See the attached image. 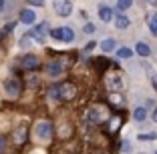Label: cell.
Instances as JSON below:
<instances>
[{"mask_svg":"<svg viewBox=\"0 0 157 154\" xmlns=\"http://www.w3.org/2000/svg\"><path fill=\"white\" fill-rule=\"evenodd\" d=\"M111 118V112H109V106L107 104H93L87 112V120L93 124H101V122H107Z\"/></svg>","mask_w":157,"mask_h":154,"instance_id":"obj_1","label":"cell"},{"mask_svg":"<svg viewBox=\"0 0 157 154\" xmlns=\"http://www.w3.org/2000/svg\"><path fill=\"white\" fill-rule=\"evenodd\" d=\"M77 92H78L77 84L71 82V80H67V82H63V84L59 86V100H63V102H71V100L77 98Z\"/></svg>","mask_w":157,"mask_h":154,"instance_id":"obj_2","label":"cell"},{"mask_svg":"<svg viewBox=\"0 0 157 154\" xmlns=\"http://www.w3.org/2000/svg\"><path fill=\"white\" fill-rule=\"evenodd\" d=\"M51 36L56 38V40H63V42H71L75 38V34L69 26H63V28H56V30H51Z\"/></svg>","mask_w":157,"mask_h":154,"instance_id":"obj_3","label":"cell"},{"mask_svg":"<svg viewBox=\"0 0 157 154\" xmlns=\"http://www.w3.org/2000/svg\"><path fill=\"white\" fill-rule=\"evenodd\" d=\"M20 92H22V82H20L18 78H10V80L6 82V94H8L10 98H16V96H20Z\"/></svg>","mask_w":157,"mask_h":154,"instance_id":"obj_4","label":"cell"},{"mask_svg":"<svg viewBox=\"0 0 157 154\" xmlns=\"http://www.w3.org/2000/svg\"><path fill=\"white\" fill-rule=\"evenodd\" d=\"M12 140H14V144H16V146H22L24 142L28 140V128H26V126H18V128H14Z\"/></svg>","mask_w":157,"mask_h":154,"instance_id":"obj_5","label":"cell"},{"mask_svg":"<svg viewBox=\"0 0 157 154\" xmlns=\"http://www.w3.org/2000/svg\"><path fill=\"white\" fill-rule=\"evenodd\" d=\"M46 34H48V24H46V22L38 24V26L34 28L33 32H30V36H33L36 42H44V40H46Z\"/></svg>","mask_w":157,"mask_h":154,"instance_id":"obj_6","label":"cell"},{"mask_svg":"<svg viewBox=\"0 0 157 154\" xmlns=\"http://www.w3.org/2000/svg\"><path fill=\"white\" fill-rule=\"evenodd\" d=\"M36 136L38 138H48L52 136V124L48 120H42V122L36 124Z\"/></svg>","mask_w":157,"mask_h":154,"instance_id":"obj_7","label":"cell"},{"mask_svg":"<svg viewBox=\"0 0 157 154\" xmlns=\"http://www.w3.org/2000/svg\"><path fill=\"white\" fill-rule=\"evenodd\" d=\"M20 66L24 70H34L38 66V58L34 54H24V56H20Z\"/></svg>","mask_w":157,"mask_h":154,"instance_id":"obj_8","label":"cell"},{"mask_svg":"<svg viewBox=\"0 0 157 154\" xmlns=\"http://www.w3.org/2000/svg\"><path fill=\"white\" fill-rule=\"evenodd\" d=\"M123 118H125V114H123V112H119L117 116L109 118V126H107L109 134H117V130H119V128H121V124H123Z\"/></svg>","mask_w":157,"mask_h":154,"instance_id":"obj_9","label":"cell"},{"mask_svg":"<svg viewBox=\"0 0 157 154\" xmlns=\"http://www.w3.org/2000/svg\"><path fill=\"white\" fill-rule=\"evenodd\" d=\"M56 14L59 16H69L73 12V4H71L69 0H56Z\"/></svg>","mask_w":157,"mask_h":154,"instance_id":"obj_10","label":"cell"},{"mask_svg":"<svg viewBox=\"0 0 157 154\" xmlns=\"http://www.w3.org/2000/svg\"><path fill=\"white\" fill-rule=\"evenodd\" d=\"M44 70H46L48 76H59V74L65 70V66H63V62H48Z\"/></svg>","mask_w":157,"mask_h":154,"instance_id":"obj_11","label":"cell"},{"mask_svg":"<svg viewBox=\"0 0 157 154\" xmlns=\"http://www.w3.org/2000/svg\"><path fill=\"white\" fill-rule=\"evenodd\" d=\"M99 18L105 20V22H111V20L115 18V12H113V8H109V6L101 4V6H99Z\"/></svg>","mask_w":157,"mask_h":154,"instance_id":"obj_12","label":"cell"},{"mask_svg":"<svg viewBox=\"0 0 157 154\" xmlns=\"http://www.w3.org/2000/svg\"><path fill=\"white\" fill-rule=\"evenodd\" d=\"M34 18H36V16H34V10H30V8H26V10L20 12V22L22 24H33Z\"/></svg>","mask_w":157,"mask_h":154,"instance_id":"obj_13","label":"cell"},{"mask_svg":"<svg viewBox=\"0 0 157 154\" xmlns=\"http://www.w3.org/2000/svg\"><path fill=\"white\" fill-rule=\"evenodd\" d=\"M135 50H137V54H139V56H149V54H151V48H149L147 44H143V42H139Z\"/></svg>","mask_w":157,"mask_h":154,"instance_id":"obj_14","label":"cell"},{"mask_svg":"<svg viewBox=\"0 0 157 154\" xmlns=\"http://www.w3.org/2000/svg\"><path fill=\"white\" fill-rule=\"evenodd\" d=\"M109 102H111L113 106H117V108H121L125 100H123V96H121V94H111V96H109Z\"/></svg>","mask_w":157,"mask_h":154,"instance_id":"obj_15","label":"cell"},{"mask_svg":"<svg viewBox=\"0 0 157 154\" xmlns=\"http://www.w3.org/2000/svg\"><path fill=\"white\" fill-rule=\"evenodd\" d=\"M107 86L111 88V90H119L121 88V80L117 76H113V78H107Z\"/></svg>","mask_w":157,"mask_h":154,"instance_id":"obj_16","label":"cell"},{"mask_svg":"<svg viewBox=\"0 0 157 154\" xmlns=\"http://www.w3.org/2000/svg\"><path fill=\"white\" fill-rule=\"evenodd\" d=\"M145 116H147V110H145V108H137V110L133 112V118L137 120V122H143Z\"/></svg>","mask_w":157,"mask_h":154,"instance_id":"obj_17","label":"cell"},{"mask_svg":"<svg viewBox=\"0 0 157 154\" xmlns=\"http://www.w3.org/2000/svg\"><path fill=\"white\" fill-rule=\"evenodd\" d=\"M129 18H125V16H117V18H115V26L117 28H127V26H129Z\"/></svg>","mask_w":157,"mask_h":154,"instance_id":"obj_18","label":"cell"},{"mask_svg":"<svg viewBox=\"0 0 157 154\" xmlns=\"http://www.w3.org/2000/svg\"><path fill=\"white\" fill-rule=\"evenodd\" d=\"M101 48L105 50V52H111V50L115 48V40H113V38H107V40H103Z\"/></svg>","mask_w":157,"mask_h":154,"instance_id":"obj_19","label":"cell"},{"mask_svg":"<svg viewBox=\"0 0 157 154\" xmlns=\"http://www.w3.org/2000/svg\"><path fill=\"white\" fill-rule=\"evenodd\" d=\"M131 4H133V0H117V8H119V10L131 8Z\"/></svg>","mask_w":157,"mask_h":154,"instance_id":"obj_20","label":"cell"},{"mask_svg":"<svg viewBox=\"0 0 157 154\" xmlns=\"http://www.w3.org/2000/svg\"><path fill=\"white\" fill-rule=\"evenodd\" d=\"M131 54H133V52H131V48H125V46L117 50V56H119V58H129Z\"/></svg>","mask_w":157,"mask_h":154,"instance_id":"obj_21","label":"cell"},{"mask_svg":"<svg viewBox=\"0 0 157 154\" xmlns=\"http://www.w3.org/2000/svg\"><path fill=\"white\" fill-rule=\"evenodd\" d=\"M149 28H151V34L157 36V14H153L151 20H149Z\"/></svg>","mask_w":157,"mask_h":154,"instance_id":"obj_22","label":"cell"},{"mask_svg":"<svg viewBox=\"0 0 157 154\" xmlns=\"http://www.w3.org/2000/svg\"><path fill=\"white\" fill-rule=\"evenodd\" d=\"M155 138H157L155 132H147V134H141V136H139V140H155Z\"/></svg>","mask_w":157,"mask_h":154,"instance_id":"obj_23","label":"cell"},{"mask_svg":"<svg viewBox=\"0 0 157 154\" xmlns=\"http://www.w3.org/2000/svg\"><path fill=\"white\" fill-rule=\"evenodd\" d=\"M48 96H51V98H59V86H51V90H48Z\"/></svg>","mask_w":157,"mask_h":154,"instance_id":"obj_24","label":"cell"},{"mask_svg":"<svg viewBox=\"0 0 157 154\" xmlns=\"http://www.w3.org/2000/svg\"><path fill=\"white\" fill-rule=\"evenodd\" d=\"M83 30L87 32V34H93V32H95V24H85Z\"/></svg>","mask_w":157,"mask_h":154,"instance_id":"obj_25","label":"cell"},{"mask_svg":"<svg viewBox=\"0 0 157 154\" xmlns=\"http://www.w3.org/2000/svg\"><path fill=\"white\" fill-rule=\"evenodd\" d=\"M30 4H34V6H42V0H30Z\"/></svg>","mask_w":157,"mask_h":154,"instance_id":"obj_26","label":"cell"},{"mask_svg":"<svg viewBox=\"0 0 157 154\" xmlns=\"http://www.w3.org/2000/svg\"><path fill=\"white\" fill-rule=\"evenodd\" d=\"M2 150H4V138L0 136V152H2Z\"/></svg>","mask_w":157,"mask_h":154,"instance_id":"obj_27","label":"cell"},{"mask_svg":"<svg viewBox=\"0 0 157 154\" xmlns=\"http://www.w3.org/2000/svg\"><path fill=\"white\" fill-rule=\"evenodd\" d=\"M147 2H149L151 6H157V0H147Z\"/></svg>","mask_w":157,"mask_h":154,"instance_id":"obj_28","label":"cell"},{"mask_svg":"<svg viewBox=\"0 0 157 154\" xmlns=\"http://www.w3.org/2000/svg\"><path fill=\"white\" fill-rule=\"evenodd\" d=\"M153 120H155V122H157V108L153 110Z\"/></svg>","mask_w":157,"mask_h":154,"instance_id":"obj_29","label":"cell"},{"mask_svg":"<svg viewBox=\"0 0 157 154\" xmlns=\"http://www.w3.org/2000/svg\"><path fill=\"white\" fill-rule=\"evenodd\" d=\"M2 8H4V0H0V12H2Z\"/></svg>","mask_w":157,"mask_h":154,"instance_id":"obj_30","label":"cell"},{"mask_svg":"<svg viewBox=\"0 0 157 154\" xmlns=\"http://www.w3.org/2000/svg\"><path fill=\"white\" fill-rule=\"evenodd\" d=\"M95 154H105V152H95Z\"/></svg>","mask_w":157,"mask_h":154,"instance_id":"obj_31","label":"cell"},{"mask_svg":"<svg viewBox=\"0 0 157 154\" xmlns=\"http://www.w3.org/2000/svg\"><path fill=\"white\" fill-rule=\"evenodd\" d=\"M155 154H157V152H155Z\"/></svg>","mask_w":157,"mask_h":154,"instance_id":"obj_32","label":"cell"}]
</instances>
